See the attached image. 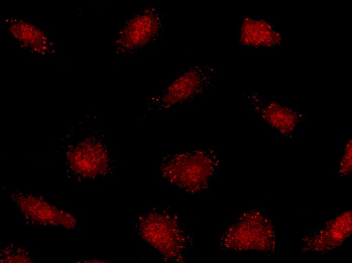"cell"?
Masks as SVG:
<instances>
[{
  "instance_id": "obj_1",
  "label": "cell",
  "mask_w": 352,
  "mask_h": 263,
  "mask_svg": "<svg viewBox=\"0 0 352 263\" xmlns=\"http://www.w3.org/2000/svg\"><path fill=\"white\" fill-rule=\"evenodd\" d=\"M218 163L217 150L204 147L165 155L159 164L158 170L170 184L185 191L195 192L209 186Z\"/></svg>"
},
{
  "instance_id": "obj_2",
  "label": "cell",
  "mask_w": 352,
  "mask_h": 263,
  "mask_svg": "<svg viewBox=\"0 0 352 263\" xmlns=\"http://www.w3.org/2000/svg\"><path fill=\"white\" fill-rule=\"evenodd\" d=\"M165 210L153 208L141 212L134 221L138 236L169 260L183 257L189 241L178 220Z\"/></svg>"
},
{
  "instance_id": "obj_3",
  "label": "cell",
  "mask_w": 352,
  "mask_h": 263,
  "mask_svg": "<svg viewBox=\"0 0 352 263\" xmlns=\"http://www.w3.org/2000/svg\"><path fill=\"white\" fill-rule=\"evenodd\" d=\"M165 17L158 8L147 6L125 18L114 34V55L134 56L158 42L164 31Z\"/></svg>"
},
{
  "instance_id": "obj_4",
  "label": "cell",
  "mask_w": 352,
  "mask_h": 263,
  "mask_svg": "<svg viewBox=\"0 0 352 263\" xmlns=\"http://www.w3.org/2000/svg\"><path fill=\"white\" fill-rule=\"evenodd\" d=\"M216 71V67L213 64L187 66L160 93L149 99L146 103L148 111L167 112L202 96L211 87Z\"/></svg>"
},
{
  "instance_id": "obj_5",
  "label": "cell",
  "mask_w": 352,
  "mask_h": 263,
  "mask_svg": "<svg viewBox=\"0 0 352 263\" xmlns=\"http://www.w3.org/2000/svg\"><path fill=\"white\" fill-rule=\"evenodd\" d=\"M243 96L259 120L281 138L295 137L301 124L308 120L307 113L296 106L265 98L255 90L245 92Z\"/></svg>"
},
{
  "instance_id": "obj_6",
  "label": "cell",
  "mask_w": 352,
  "mask_h": 263,
  "mask_svg": "<svg viewBox=\"0 0 352 263\" xmlns=\"http://www.w3.org/2000/svg\"><path fill=\"white\" fill-rule=\"evenodd\" d=\"M236 42L242 48L277 49L284 42V34L269 19L244 16L235 28Z\"/></svg>"
},
{
  "instance_id": "obj_7",
  "label": "cell",
  "mask_w": 352,
  "mask_h": 263,
  "mask_svg": "<svg viewBox=\"0 0 352 263\" xmlns=\"http://www.w3.org/2000/svg\"><path fill=\"white\" fill-rule=\"evenodd\" d=\"M18 192L11 195V198L26 218L31 222L69 229L75 227L76 220L71 214L58 209L43 199Z\"/></svg>"
},
{
  "instance_id": "obj_8",
  "label": "cell",
  "mask_w": 352,
  "mask_h": 263,
  "mask_svg": "<svg viewBox=\"0 0 352 263\" xmlns=\"http://www.w3.org/2000/svg\"><path fill=\"white\" fill-rule=\"evenodd\" d=\"M2 22L10 37L27 52L37 56L55 54L54 44L47 34L29 20L11 17Z\"/></svg>"
},
{
  "instance_id": "obj_9",
  "label": "cell",
  "mask_w": 352,
  "mask_h": 263,
  "mask_svg": "<svg viewBox=\"0 0 352 263\" xmlns=\"http://www.w3.org/2000/svg\"><path fill=\"white\" fill-rule=\"evenodd\" d=\"M72 156V165L80 177L93 178L104 175L109 167V153L100 143H81Z\"/></svg>"
},
{
  "instance_id": "obj_10",
  "label": "cell",
  "mask_w": 352,
  "mask_h": 263,
  "mask_svg": "<svg viewBox=\"0 0 352 263\" xmlns=\"http://www.w3.org/2000/svg\"><path fill=\"white\" fill-rule=\"evenodd\" d=\"M351 137H347L341 144V154L340 155V163L338 171L341 177H348L351 173Z\"/></svg>"
},
{
  "instance_id": "obj_11",
  "label": "cell",
  "mask_w": 352,
  "mask_h": 263,
  "mask_svg": "<svg viewBox=\"0 0 352 263\" xmlns=\"http://www.w3.org/2000/svg\"><path fill=\"white\" fill-rule=\"evenodd\" d=\"M1 255V262H30V257L27 251L21 248H14L5 247Z\"/></svg>"
}]
</instances>
